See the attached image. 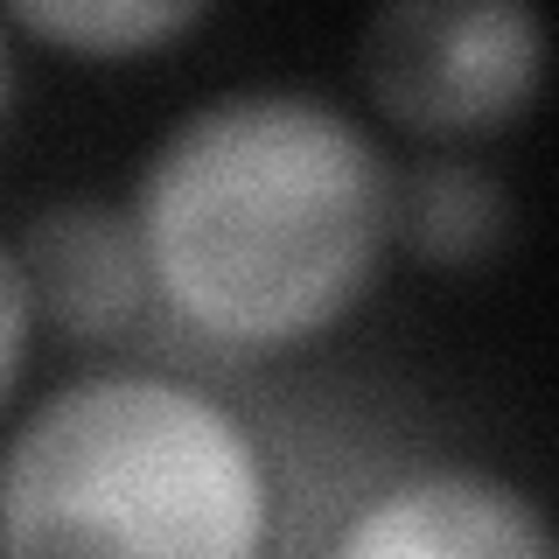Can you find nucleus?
<instances>
[{
    "mask_svg": "<svg viewBox=\"0 0 559 559\" xmlns=\"http://www.w3.org/2000/svg\"><path fill=\"white\" fill-rule=\"evenodd\" d=\"M392 217L406 224L419 252H441V259H462L503 231L497 189L462 162H427L406 189H392Z\"/></svg>",
    "mask_w": 559,
    "mask_h": 559,
    "instance_id": "423d86ee",
    "label": "nucleus"
},
{
    "mask_svg": "<svg viewBox=\"0 0 559 559\" xmlns=\"http://www.w3.org/2000/svg\"><path fill=\"white\" fill-rule=\"evenodd\" d=\"M0 98H8V43H0Z\"/></svg>",
    "mask_w": 559,
    "mask_h": 559,
    "instance_id": "1a4fd4ad",
    "label": "nucleus"
},
{
    "mask_svg": "<svg viewBox=\"0 0 559 559\" xmlns=\"http://www.w3.org/2000/svg\"><path fill=\"white\" fill-rule=\"evenodd\" d=\"M392 231L371 133L308 92H224L154 147L133 203L140 266L182 322L287 343L364 287Z\"/></svg>",
    "mask_w": 559,
    "mask_h": 559,
    "instance_id": "f257e3e1",
    "label": "nucleus"
},
{
    "mask_svg": "<svg viewBox=\"0 0 559 559\" xmlns=\"http://www.w3.org/2000/svg\"><path fill=\"white\" fill-rule=\"evenodd\" d=\"M22 343H28V273H22V259L0 245V392L22 371Z\"/></svg>",
    "mask_w": 559,
    "mask_h": 559,
    "instance_id": "6e6552de",
    "label": "nucleus"
},
{
    "mask_svg": "<svg viewBox=\"0 0 559 559\" xmlns=\"http://www.w3.org/2000/svg\"><path fill=\"white\" fill-rule=\"evenodd\" d=\"M203 14V0H14V22L78 49H140Z\"/></svg>",
    "mask_w": 559,
    "mask_h": 559,
    "instance_id": "0eeeda50",
    "label": "nucleus"
},
{
    "mask_svg": "<svg viewBox=\"0 0 559 559\" xmlns=\"http://www.w3.org/2000/svg\"><path fill=\"white\" fill-rule=\"evenodd\" d=\"M22 273L28 287L43 294V308L57 314V329L70 336H112V329L133 322L140 308V238H133V217H119L112 203H57L28 224V245L22 252Z\"/></svg>",
    "mask_w": 559,
    "mask_h": 559,
    "instance_id": "39448f33",
    "label": "nucleus"
},
{
    "mask_svg": "<svg viewBox=\"0 0 559 559\" xmlns=\"http://www.w3.org/2000/svg\"><path fill=\"white\" fill-rule=\"evenodd\" d=\"M364 78L413 127H489L538 78V14L518 0H399L364 28Z\"/></svg>",
    "mask_w": 559,
    "mask_h": 559,
    "instance_id": "7ed1b4c3",
    "label": "nucleus"
},
{
    "mask_svg": "<svg viewBox=\"0 0 559 559\" xmlns=\"http://www.w3.org/2000/svg\"><path fill=\"white\" fill-rule=\"evenodd\" d=\"M329 559H552V538L524 489L476 468H427L378 489Z\"/></svg>",
    "mask_w": 559,
    "mask_h": 559,
    "instance_id": "20e7f679",
    "label": "nucleus"
},
{
    "mask_svg": "<svg viewBox=\"0 0 559 559\" xmlns=\"http://www.w3.org/2000/svg\"><path fill=\"white\" fill-rule=\"evenodd\" d=\"M259 441L197 384L105 371L0 448V559H259Z\"/></svg>",
    "mask_w": 559,
    "mask_h": 559,
    "instance_id": "f03ea898",
    "label": "nucleus"
}]
</instances>
